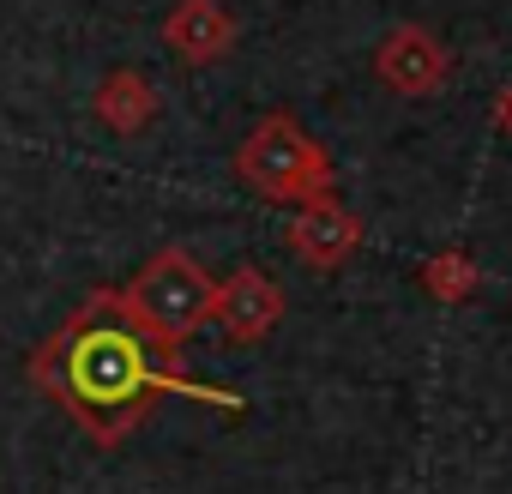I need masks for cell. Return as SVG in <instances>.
Instances as JSON below:
<instances>
[{
	"mask_svg": "<svg viewBox=\"0 0 512 494\" xmlns=\"http://www.w3.org/2000/svg\"><path fill=\"white\" fill-rule=\"evenodd\" d=\"M91 115H97L109 133L133 139V133H145V127L163 115V97H157V85H151L139 67H115V73H103V85L91 91Z\"/></svg>",
	"mask_w": 512,
	"mask_h": 494,
	"instance_id": "ba28073f",
	"label": "cell"
},
{
	"mask_svg": "<svg viewBox=\"0 0 512 494\" xmlns=\"http://www.w3.org/2000/svg\"><path fill=\"white\" fill-rule=\"evenodd\" d=\"M235 175H241L247 193H260L266 205H290V211L308 205V199H326L332 181H338L326 145L284 109H272L235 145Z\"/></svg>",
	"mask_w": 512,
	"mask_h": 494,
	"instance_id": "7a4b0ae2",
	"label": "cell"
},
{
	"mask_svg": "<svg viewBox=\"0 0 512 494\" xmlns=\"http://www.w3.org/2000/svg\"><path fill=\"white\" fill-rule=\"evenodd\" d=\"M31 386L49 404H61L97 446H121L157 410V398H199V404H217V410H241L235 392L187 380L181 356L163 350L133 320L121 290H91L31 350Z\"/></svg>",
	"mask_w": 512,
	"mask_h": 494,
	"instance_id": "6da1fadb",
	"label": "cell"
},
{
	"mask_svg": "<svg viewBox=\"0 0 512 494\" xmlns=\"http://www.w3.org/2000/svg\"><path fill=\"white\" fill-rule=\"evenodd\" d=\"M494 121H500V133L512 139V79L500 85V97H494Z\"/></svg>",
	"mask_w": 512,
	"mask_h": 494,
	"instance_id": "30bf717a",
	"label": "cell"
},
{
	"mask_svg": "<svg viewBox=\"0 0 512 494\" xmlns=\"http://www.w3.org/2000/svg\"><path fill=\"white\" fill-rule=\"evenodd\" d=\"M374 79L392 97H434L452 79V49L428 25H392L374 49Z\"/></svg>",
	"mask_w": 512,
	"mask_h": 494,
	"instance_id": "5b68a950",
	"label": "cell"
},
{
	"mask_svg": "<svg viewBox=\"0 0 512 494\" xmlns=\"http://www.w3.org/2000/svg\"><path fill=\"white\" fill-rule=\"evenodd\" d=\"M163 43H169L175 61L211 67L235 43V13L223 7V0H175V7L163 13Z\"/></svg>",
	"mask_w": 512,
	"mask_h": 494,
	"instance_id": "52a82bcc",
	"label": "cell"
},
{
	"mask_svg": "<svg viewBox=\"0 0 512 494\" xmlns=\"http://www.w3.org/2000/svg\"><path fill=\"white\" fill-rule=\"evenodd\" d=\"M362 241H368V223L344 205V199H308L296 205V217L284 223V247L308 266V272H338L362 254Z\"/></svg>",
	"mask_w": 512,
	"mask_h": 494,
	"instance_id": "277c9868",
	"label": "cell"
},
{
	"mask_svg": "<svg viewBox=\"0 0 512 494\" xmlns=\"http://www.w3.org/2000/svg\"><path fill=\"white\" fill-rule=\"evenodd\" d=\"M476 284H482V272H476V260L470 254H434L428 266H422V290L428 296H440V302H464V296H476Z\"/></svg>",
	"mask_w": 512,
	"mask_h": 494,
	"instance_id": "9c48e42d",
	"label": "cell"
},
{
	"mask_svg": "<svg viewBox=\"0 0 512 494\" xmlns=\"http://www.w3.org/2000/svg\"><path fill=\"white\" fill-rule=\"evenodd\" d=\"M121 302L133 308V320L181 356V344L211 326V308H217V278L187 254V247H157V254L133 272V284L121 290Z\"/></svg>",
	"mask_w": 512,
	"mask_h": 494,
	"instance_id": "3957f363",
	"label": "cell"
},
{
	"mask_svg": "<svg viewBox=\"0 0 512 494\" xmlns=\"http://www.w3.org/2000/svg\"><path fill=\"white\" fill-rule=\"evenodd\" d=\"M284 320V290L260 272V266H241L229 278H217V308H211V326L229 338V344H260L272 338Z\"/></svg>",
	"mask_w": 512,
	"mask_h": 494,
	"instance_id": "8992f818",
	"label": "cell"
}]
</instances>
